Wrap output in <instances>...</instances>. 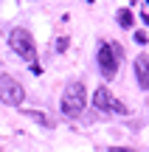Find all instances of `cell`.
Here are the masks:
<instances>
[{
  "instance_id": "cell-7",
  "label": "cell",
  "mask_w": 149,
  "mask_h": 152,
  "mask_svg": "<svg viewBox=\"0 0 149 152\" xmlns=\"http://www.w3.org/2000/svg\"><path fill=\"white\" fill-rule=\"evenodd\" d=\"M116 20H118V26H121V28H132V26H135V14H132L129 9H121Z\"/></svg>"
},
{
  "instance_id": "cell-2",
  "label": "cell",
  "mask_w": 149,
  "mask_h": 152,
  "mask_svg": "<svg viewBox=\"0 0 149 152\" xmlns=\"http://www.w3.org/2000/svg\"><path fill=\"white\" fill-rule=\"evenodd\" d=\"M9 45H11V51H14L20 59L28 62V65L37 62V42H34L31 31H25V28H14V31L9 34Z\"/></svg>"
},
{
  "instance_id": "cell-10",
  "label": "cell",
  "mask_w": 149,
  "mask_h": 152,
  "mask_svg": "<svg viewBox=\"0 0 149 152\" xmlns=\"http://www.w3.org/2000/svg\"><path fill=\"white\" fill-rule=\"evenodd\" d=\"M135 42H138V45H146V42H149L146 31H135Z\"/></svg>"
},
{
  "instance_id": "cell-1",
  "label": "cell",
  "mask_w": 149,
  "mask_h": 152,
  "mask_svg": "<svg viewBox=\"0 0 149 152\" xmlns=\"http://www.w3.org/2000/svg\"><path fill=\"white\" fill-rule=\"evenodd\" d=\"M84 107H87V87H84V82H79V79L68 82L65 93H62V113L71 115V118H79L84 113Z\"/></svg>"
},
{
  "instance_id": "cell-6",
  "label": "cell",
  "mask_w": 149,
  "mask_h": 152,
  "mask_svg": "<svg viewBox=\"0 0 149 152\" xmlns=\"http://www.w3.org/2000/svg\"><path fill=\"white\" fill-rule=\"evenodd\" d=\"M135 76H138V85L144 87H149V56L146 54H141L138 59H135Z\"/></svg>"
},
{
  "instance_id": "cell-8",
  "label": "cell",
  "mask_w": 149,
  "mask_h": 152,
  "mask_svg": "<svg viewBox=\"0 0 149 152\" xmlns=\"http://www.w3.org/2000/svg\"><path fill=\"white\" fill-rule=\"evenodd\" d=\"M28 115H31V118H37V121H39V124H42V127H51V124H54V121H48V115L37 113V110H31V113H28Z\"/></svg>"
},
{
  "instance_id": "cell-4",
  "label": "cell",
  "mask_w": 149,
  "mask_h": 152,
  "mask_svg": "<svg viewBox=\"0 0 149 152\" xmlns=\"http://www.w3.org/2000/svg\"><path fill=\"white\" fill-rule=\"evenodd\" d=\"M96 62H99V71L104 79H113L118 71V54L113 51L110 42H99V54H96Z\"/></svg>"
},
{
  "instance_id": "cell-9",
  "label": "cell",
  "mask_w": 149,
  "mask_h": 152,
  "mask_svg": "<svg viewBox=\"0 0 149 152\" xmlns=\"http://www.w3.org/2000/svg\"><path fill=\"white\" fill-rule=\"evenodd\" d=\"M68 42H71V39H68V37H59V39H56V42H54L56 54H62V51H68Z\"/></svg>"
},
{
  "instance_id": "cell-5",
  "label": "cell",
  "mask_w": 149,
  "mask_h": 152,
  "mask_svg": "<svg viewBox=\"0 0 149 152\" xmlns=\"http://www.w3.org/2000/svg\"><path fill=\"white\" fill-rule=\"evenodd\" d=\"M93 104H96L99 110H104V113H107V110H116V113H127V107H124L121 102H116V96H113V93L107 90L104 85H101V87H96V93H93Z\"/></svg>"
},
{
  "instance_id": "cell-11",
  "label": "cell",
  "mask_w": 149,
  "mask_h": 152,
  "mask_svg": "<svg viewBox=\"0 0 149 152\" xmlns=\"http://www.w3.org/2000/svg\"><path fill=\"white\" fill-rule=\"evenodd\" d=\"M110 152H129V149H121V147H113Z\"/></svg>"
},
{
  "instance_id": "cell-3",
  "label": "cell",
  "mask_w": 149,
  "mask_h": 152,
  "mask_svg": "<svg viewBox=\"0 0 149 152\" xmlns=\"http://www.w3.org/2000/svg\"><path fill=\"white\" fill-rule=\"evenodd\" d=\"M23 99H25V90H23V85L14 79V76H0V102L9 104V107H20Z\"/></svg>"
}]
</instances>
